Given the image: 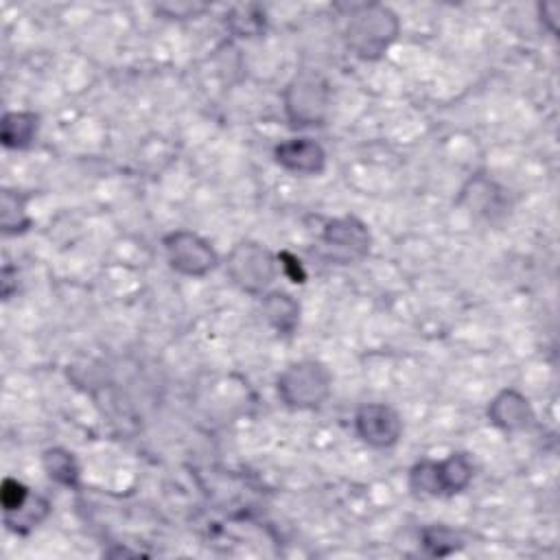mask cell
<instances>
[{
  "label": "cell",
  "instance_id": "obj_1",
  "mask_svg": "<svg viewBox=\"0 0 560 560\" xmlns=\"http://www.w3.org/2000/svg\"><path fill=\"white\" fill-rule=\"evenodd\" d=\"M398 20L396 15L381 4H361L352 11L346 39L348 48L368 61L378 59L389 44L396 39Z\"/></svg>",
  "mask_w": 560,
  "mask_h": 560
},
{
  "label": "cell",
  "instance_id": "obj_2",
  "mask_svg": "<svg viewBox=\"0 0 560 560\" xmlns=\"http://www.w3.org/2000/svg\"><path fill=\"white\" fill-rule=\"evenodd\" d=\"M472 462L464 453H451L446 459H422L409 470V486L418 494L442 497L462 492L472 479Z\"/></svg>",
  "mask_w": 560,
  "mask_h": 560
},
{
  "label": "cell",
  "instance_id": "obj_3",
  "mask_svg": "<svg viewBox=\"0 0 560 560\" xmlns=\"http://www.w3.org/2000/svg\"><path fill=\"white\" fill-rule=\"evenodd\" d=\"M332 378L317 361L291 363L278 376V396L293 409L319 407L330 394Z\"/></svg>",
  "mask_w": 560,
  "mask_h": 560
},
{
  "label": "cell",
  "instance_id": "obj_4",
  "mask_svg": "<svg viewBox=\"0 0 560 560\" xmlns=\"http://www.w3.org/2000/svg\"><path fill=\"white\" fill-rule=\"evenodd\" d=\"M284 107L291 125L311 127L322 125L328 107V85L315 72H300L287 85Z\"/></svg>",
  "mask_w": 560,
  "mask_h": 560
},
{
  "label": "cell",
  "instance_id": "obj_5",
  "mask_svg": "<svg viewBox=\"0 0 560 560\" xmlns=\"http://www.w3.org/2000/svg\"><path fill=\"white\" fill-rule=\"evenodd\" d=\"M228 273L247 293H260L276 278L273 256L258 243H238L228 258Z\"/></svg>",
  "mask_w": 560,
  "mask_h": 560
},
{
  "label": "cell",
  "instance_id": "obj_6",
  "mask_svg": "<svg viewBox=\"0 0 560 560\" xmlns=\"http://www.w3.org/2000/svg\"><path fill=\"white\" fill-rule=\"evenodd\" d=\"M168 265L184 276H203L217 265V252L195 232H173L164 238Z\"/></svg>",
  "mask_w": 560,
  "mask_h": 560
},
{
  "label": "cell",
  "instance_id": "obj_7",
  "mask_svg": "<svg viewBox=\"0 0 560 560\" xmlns=\"http://www.w3.org/2000/svg\"><path fill=\"white\" fill-rule=\"evenodd\" d=\"M322 241L326 243L330 258L341 260L343 265L359 260L370 252V232L354 217H341L330 221L324 228Z\"/></svg>",
  "mask_w": 560,
  "mask_h": 560
},
{
  "label": "cell",
  "instance_id": "obj_8",
  "mask_svg": "<svg viewBox=\"0 0 560 560\" xmlns=\"http://www.w3.org/2000/svg\"><path fill=\"white\" fill-rule=\"evenodd\" d=\"M359 438L374 448H389L400 440L402 420L400 416L383 402L363 405L354 416Z\"/></svg>",
  "mask_w": 560,
  "mask_h": 560
},
{
  "label": "cell",
  "instance_id": "obj_9",
  "mask_svg": "<svg viewBox=\"0 0 560 560\" xmlns=\"http://www.w3.org/2000/svg\"><path fill=\"white\" fill-rule=\"evenodd\" d=\"M273 158L282 168L300 175H317L324 171L326 164L324 149L311 138H293L280 142L273 149Z\"/></svg>",
  "mask_w": 560,
  "mask_h": 560
},
{
  "label": "cell",
  "instance_id": "obj_10",
  "mask_svg": "<svg viewBox=\"0 0 560 560\" xmlns=\"http://www.w3.org/2000/svg\"><path fill=\"white\" fill-rule=\"evenodd\" d=\"M490 422L501 431H521L527 429L534 420L529 400L516 389H503L497 394L488 407Z\"/></svg>",
  "mask_w": 560,
  "mask_h": 560
},
{
  "label": "cell",
  "instance_id": "obj_11",
  "mask_svg": "<svg viewBox=\"0 0 560 560\" xmlns=\"http://www.w3.org/2000/svg\"><path fill=\"white\" fill-rule=\"evenodd\" d=\"M39 129V116L33 112H9L2 118L0 140L7 149H26Z\"/></svg>",
  "mask_w": 560,
  "mask_h": 560
},
{
  "label": "cell",
  "instance_id": "obj_12",
  "mask_svg": "<svg viewBox=\"0 0 560 560\" xmlns=\"http://www.w3.org/2000/svg\"><path fill=\"white\" fill-rule=\"evenodd\" d=\"M265 315L269 319V324L280 332V335H291L293 328L298 326V315H300V306L298 302L282 291H273L269 295H265L262 302Z\"/></svg>",
  "mask_w": 560,
  "mask_h": 560
},
{
  "label": "cell",
  "instance_id": "obj_13",
  "mask_svg": "<svg viewBox=\"0 0 560 560\" xmlns=\"http://www.w3.org/2000/svg\"><path fill=\"white\" fill-rule=\"evenodd\" d=\"M44 470L50 479L63 486H77L79 481V468L74 457L63 448H48L44 453Z\"/></svg>",
  "mask_w": 560,
  "mask_h": 560
},
{
  "label": "cell",
  "instance_id": "obj_14",
  "mask_svg": "<svg viewBox=\"0 0 560 560\" xmlns=\"http://www.w3.org/2000/svg\"><path fill=\"white\" fill-rule=\"evenodd\" d=\"M422 545L431 556H448L462 549L464 540L459 532L446 527V525H429L422 529Z\"/></svg>",
  "mask_w": 560,
  "mask_h": 560
},
{
  "label": "cell",
  "instance_id": "obj_15",
  "mask_svg": "<svg viewBox=\"0 0 560 560\" xmlns=\"http://www.w3.org/2000/svg\"><path fill=\"white\" fill-rule=\"evenodd\" d=\"M28 228V217L24 210V197L15 190L2 192V230L4 234H18Z\"/></svg>",
  "mask_w": 560,
  "mask_h": 560
},
{
  "label": "cell",
  "instance_id": "obj_16",
  "mask_svg": "<svg viewBox=\"0 0 560 560\" xmlns=\"http://www.w3.org/2000/svg\"><path fill=\"white\" fill-rule=\"evenodd\" d=\"M48 514V503L42 499V497H31L20 510L15 512H7L4 514V523L15 529V532H22V525H37L44 516Z\"/></svg>",
  "mask_w": 560,
  "mask_h": 560
},
{
  "label": "cell",
  "instance_id": "obj_17",
  "mask_svg": "<svg viewBox=\"0 0 560 560\" xmlns=\"http://www.w3.org/2000/svg\"><path fill=\"white\" fill-rule=\"evenodd\" d=\"M28 499H31V492H28V488H26L22 481L11 479V477L2 481L0 501H2V510H4V514H7V512H15V510H20Z\"/></svg>",
  "mask_w": 560,
  "mask_h": 560
}]
</instances>
